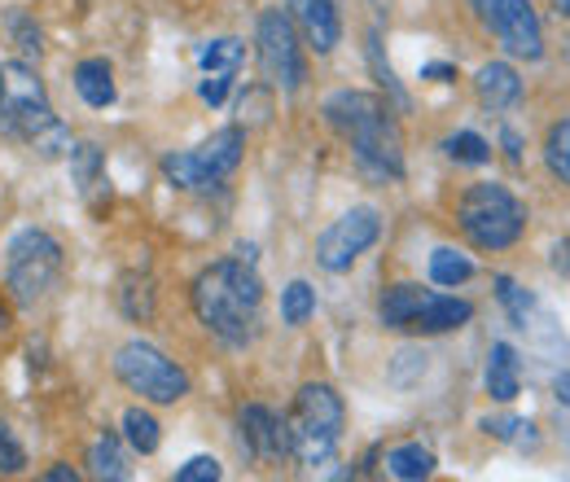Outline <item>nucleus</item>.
I'll use <instances>...</instances> for the list:
<instances>
[{
  "mask_svg": "<svg viewBox=\"0 0 570 482\" xmlns=\"http://www.w3.org/2000/svg\"><path fill=\"white\" fill-rule=\"evenodd\" d=\"M368 67H373V75H377V83L400 101V106H409V97H404V88H400V79H395V70H391V62L382 58V36L377 31H368Z\"/></svg>",
  "mask_w": 570,
  "mask_h": 482,
  "instance_id": "nucleus-28",
  "label": "nucleus"
},
{
  "mask_svg": "<svg viewBox=\"0 0 570 482\" xmlns=\"http://www.w3.org/2000/svg\"><path fill=\"white\" fill-rule=\"evenodd\" d=\"M219 474H224V470H219V461H215V456H194L189 465H180V470H176V482H215Z\"/></svg>",
  "mask_w": 570,
  "mask_h": 482,
  "instance_id": "nucleus-34",
  "label": "nucleus"
},
{
  "mask_svg": "<svg viewBox=\"0 0 570 482\" xmlns=\"http://www.w3.org/2000/svg\"><path fill=\"white\" fill-rule=\"evenodd\" d=\"M316 316V289L307 285V281H289L282 289V321L285 325H307Z\"/></svg>",
  "mask_w": 570,
  "mask_h": 482,
  "instance_id": "nucleus-24",
  "label": "nucleus"
},
{
  "mask_svg": "<svg viewBox=\"0 0 570 482\" xmlns=\"http://www.w3.org/2000/svg\"><path fill=\"white\" fill-rule=\"evenodd\" d=\"M79 479V470L71 465H53V470H45V482H75Z\"/></svg>",
  "mask_w": 570,
  "mask_h": 482,
  "instance_id": "nucleus-37",
  "label": "nucleus"
},
{
  "mask_svg": "<svg viewBox=\"0 0 570 482\" xmlns=\"http://www.w3.org/2000/svg\"><path fill=\"white\" fill-rule=\"evenodd\" d=\"M479 22L497 36V45L509 58H527L535 62L544 53V31H540V13L531 9V0H470Z\"/></svg>",
  "mask_w": 570,
  "mask_h": 482,
  "instance_id": "nucleus-10",
  "label": "nucleus"
},
{
  "mask_svg": "<svg viewBox=\"0 0 570 482\" xmlns=\"http://www.w3.org/2000/svg\"><path fill=\"white\" fill-rule=\"evenodd\" d=\"M242 62V45L237 40H212L198 49V67L203 70H237Z\"/></svg>",
  "mask_w": 570,
  "mask_h": 482,
  "instance_id": "nucleus-29",
  "label": "nucleus"
},
{
  "mask_svg": "<svg viewBox=\"0 0 570 482\" xmlns=\"http://www.w3.org/2000/svg\"><path fill=\"white\" fill-rule=\"evenodd\" d=\"M470 276H474L470 255H461V250H452V246H439V250L430 255V281H434V285H465Z\"/></svg>",
  "mask_w": 570,
  "mask_h": 482,
  "instance_id": "nucleus-23",
  "label": "nucleus"
},
{
  "mask_svg": "<svg viewBox=\"0 0 570 482\" xmlns=\"http://www.w3.org/2000/svg\"><path fill=\"white\" fill-rule=\"evenodd\" d=\"M237 434L250 461H285L289 456V421L264 404H246L237 413Z\"/></svg>",
  "mask_w": 570,
  "mask_h": 482,
  "instance_id": "nucleus-12",
  "label": "nucleus"
},
{
  "mask_svg": "<svg viewBox=\"0 0 570 482\" xmlns=\"http://www.w3.org/2000/svg\"><path fill=\"white\" fill-rule=\"evenodd\" d=\"M31 149H36L40 158H62V154L71 149V132H67V124H62V119H53L40 137L31 140Z\"/></svg>",
  "mask_w": 570,
  "mask_h": 482,
  "instance_id": "nucleus-32",
  "label": "nucleus"
},
{
  "mask_svg": "<svg viewBox=\"0 0 570 482\" xmlns=\"http://www.w3.org/2000/svg\"><path fill=\"white\" fill-rule=\"evenodd\" d=\"M430 79H452V67H426Z\"/></svg>",
  "mask_w": 570,
  "mask_h": 482,
  "instance_id": "nucleus-40",
  "label": "nucleus"
},
{
  "mask_svg": "<svg viewBox=\"0 0 570 482\" xmlns=\"http://www.w3.org/2000/svg\"><path fill=\"white\" fill-rule=\"evenodd\" d=\"M62 264H67V259H62V242H58L53 233H45V228H22V233L9 242V250H4V285H9L13 303H22V307L40 303V298L58 285Z\"/></svg>",
  "mask_w": 570,
  "mask_h": 482,
  "instance_id": "nucleus-5",
  "label": "nucleus"
},
{
  "mask_svg": "<svg viewBox=\"0 0 570 482\" xmlns=\"http://www.w3.org/2000/svg\"><path fill=\"white\" fill-rule=\"evenodd\" d=\"M289 456L307 470H321L334 461L338 443H343V425H347V409H343V395L325 382H307L298 395H294V409H289Z\"/></svg>",
  "mask_w": 570,
  "mask_h": 482,
  "instance_id": "nucleus-3",
  "label": "nucleus"
},
{
  "mask_svg": "<svg viewBox=\"0 0 570 482\" xmlns=\"http://www.w3.org/2000/svg\"><path fill=\"white\" fill-rule=\"evenodd\" d=\"M377 237H382V215H377V207H352L316 237V264L325 273H347Z\"/></svg>",
  "mask_w": 570,
  "mask_h": 482,
  "instance_id": "nucleus-11",
  "label": "nucleus"
},
{
  "mask_svg": "<svg viewBox=\"0 0 570 482\" xmlns=\"http://www.w3.org/2000/svg\"><path fill=\"white\" fill-rule=\"evenodd\" d=\"M553 395H558V400H562V404L570 409V373H562V377L553 382Z\"/></svg>",
  "mask_w": 570,
  "mask_h": 482,
  "instance_id": "nucleus-38",
  "label": "nucleus"
},
{
  "mask_svg": "<svg viewBox=\"0 0 570 482\" xmlns=\"http://www.w3.org/2000/svg\"><path fill=\"white\" fill-rule=\"evenodd\" d=\"M386 474L400 482H417L434 474V452L422 447V443H400L386 452Z\"/></svg>",
  "mask_w": 570,
  "mask_h": 482,
  "instance_id": "nucleus-19",
  "label": "nucleus"
},
{
  "mask_svg": "<svg viewBox=\"0 0 570 482\" xmlns=\"http://www.w3.org/2000/svg\"><path fill=\"white\" fill-rule=\"evenodd\" d=\"M53 101H49V88L45 79L36 75V67L27 62H4L0 67V137L9 140H31L40 137L49 124H53Z\"/></svg>",
  "mask_w": 570,
  "mask_h": 482,
  "instance_id": "nucleus-6",
  "label": "nucleus"
},
{
  "mask_svg": "<svg viewBox=\"0 0 570 482\" xmlns=\"http://www.w3.org/2000/svg\"><path fill=\"white\" fill-rule=\"evenodd\" d=\"M115 298H119V312L128 316V321H137V325H149L154 321V281L149 276H124L119 281V289H115Z\"/></svg>",
  "mask_w": 570,
  "mask_h": 482,
  "instance_id": "nucleus-21",
  "label": "nucleus"
},
{
  "mask_svg": "<svg viewBox=\"0 0 570 482\" xmlns=\"http://www.w3.org/2000/svg\"><path fill=\"white\" fill-rule=\"evenodd\" d=\"M553 268L562 276H570V237L567 242H558V250H553Z\"/></svg>",
  "mask_w": 570,
  "mask_h": 482,
  "instance_id": "nucleus-36",
  "label": "nucleus"
},
{
  "mask_svg": "<svg viewBox=\"0 0 570 482\" xmlns=\"http://www.w3.org/2000/svg\"><path fill=\"white\" fill-rule=\"evenodd\" d=\"M22 470H27V447H22L18 434L0 421V474H4V479H18Z\"/></svg>",
  "mask_w": 570,
  "mask_h": 482,
  "instance_id": "nucleus-31",
  "label": "nucleus"
},
{
  "mask_svg": "<svg viewBox=\"0 0 570 482\" xmlns=\"http://www.w3.org/2000/svg\"><path fill=\"white\" fill-rule=\"evenodd\" d=\"M71 176L75 185H79V194H88L92 185H101V149L92 140L71 145Z\"/></svg>",
  "mask_w": 570,
  "mask_h": 482,
  "instance_id": "nucleus-26",
  "label": "nucleus"
},
{
  "mask_svg": "<svg viewBox=\"0 0 570 482\" xmlns=\"http://www.w3.org/2000/svg\"><path fill=\"white\" fill-rule=\"evenodd\" d=\"M544 163H549V171H553L562 185H570V124H553V128H549Z\"/></svg>",
  "mask_w": 570,
  "mask_h": 482,
  "instance_id": "nucleus-27",
  "label": "nucleus"
},
{
  "mask_svg": "<svg viewBox=\"0 0 570 482\" xmlns=\"http://www.w3.org/2000/svg\"><path fill=\"white\" fill-rule=\"evenodd\" d=\"M474 92H479V101L492 115H500V110H509L522 97V79H518V70L509 67V62H488L474 75Z\"/></svg>",
  "mask_w": 570,
  "mask_h": 482,
  "instance_id": "nucleus-15",
  "label": "nucleus"
},
{
  "mask_svg": "<svg viewBox=\"0 0 570 482\" xmlns=\"http://www.w3.org/2000/svg\"><path fill=\"white\" fill-rule=\"evenodd\" d=\"M504 145H509V158L518 163V154H522V149H518V137H513V132H504Z\"/></svg>",
  "mask_w": 570,
  "mask_h": 482,
  "instance_id": "nucleus-39",
  "label": "nucleus"
},
{
  "mask_svg": "<svg viewBox=\"0 0 570 482\" xmlns=\"http://www.w3.org/2000/svg\"><path fill=\"white\" fill-rule=\"evenodd\" d=\"M456 224L470 237V246H479V250H509L522 237V228H527V210H522V203L504 185H470L456 198Z\"/></svg>",
  "mask_w": 570,
  "mask_h": 482,
  "instance_id": "nucleus-4",
  "label": "nucleus"
},
{
  "mask_svg": "<svg viewBox=\"0 0 570 482\" xmlns=\"http://www.w3.org/2000/svg\"><path fill=\"white\" fill-rule=\"evenodd\" d=\"M488 395L500 404H509L518 395V355L509 343H497L488 355Z\"/></svg>",
  "mask_w": 570,
  "mask_h": 482,
  "instance_id": "nucleus-20",
  "label": "nucleus"
},
{
  "mask_svg": "<svg viewBox=\"0 0 570 482\" xmlns=\"http://www.w3.org/2000/svg\"><path fill=\"white\" fill-rule=\"evenodd\" d=\"M88 474H92V479H106V482H124L128 474H132L119 434H101V439L88 447Z\"/></svg>",
  "mask_w": 570,
  "mask_h": 482,
  "instance_id": "nucleus-18",
  "label": "nucleus"
},
{
  "mask_svg": "<svg viewBox=\"0 0 570 482\" xmlns=\"http://www.w3.org/2000/svg\"><path fill=\"white\" fill-rule=\"evenodd\" d=\"M255 45H259V70L273 88L294 92L303 83V49H298V27L289 22L285 9H264L259 13V31H255Z\"/></svg>",
  "mask_w": 570,
  "mask_h": 482,
  "instance_id": "nucleus-9",
  "label": "nucleus"
},
{
  "mask_svg": "<svg viewBox=\"0 0 570 482\" xmlns=\"http://www.w3.org/2000/svg\"><path fill=\"white\" fill-rule=\"evenodd\" d=\"M325 124L352 145L360 176L373 185H400L404 180V137L395 124V110L377 92H334L325 101Z\"/></svg>",
  "mask_w": 570,
  "mask_h": 482,
  "instance_id": "nucleus-1",
  "label": "nucleus"
},
{
  "mask_svg": "<svg viewBox=\"0 0 570 482\" xmlns=\"http://www.w3.org/2000/svg\"><path fill=\"white\" fill-rule=\"evenodd\" d=\"M228 88H233V70H212V79H203V101L207 106H219L224 97H228Z\"/></svg>",
  "mask_w": 570,
  "mask_h": 482,
  "instance_id": "nucleus-35",
  "label": "nucleus"
},
{
  "mask_svg": "<svg viewBox=\"0 0 570 482\" xmlns=\"http://www.w3.org/2000/svg\"><path fill=\"white\" fill-rule=\"evenodd\" d=\"M242 149H246V132L242 128H219L215 137H207L198 149H189V154H167L163 158V176L176 189H185V194L212 189V185H219L242 163Z\"/></svg>",
  "mask_w": 570,
  "mask_h": 482,
  "instance_id": "nucleus-8",
  "label": "nucleus"
},
{
  "mask_svg": "<svg viewBox=\"0 0 570 482\" xmlns=\"http://www.w3.org/2000/svg\"><path fill=\"white\" fill-rule=\"evenodd\" d=\"M285 13H289V22L298 27L303 45L316 58L334 53V45L343 40V18H338L334 0H285Z\"/></svg>",
  "mask_w": 570,
  "mask_h": 482,
  "instance_id": "nucleus-13",
  "label": "nucleus"
},
{
  "mask_svg": "<svg viewBox=\"0 0 570 482\" xmlns=\"http://www.w3.org/2000/svg\"><path fill=\"white\" fill-rule=\"evenodd\" d=\"M75 92L83 97V106H92V110H106V106H115V70L106 58H83L79 67H75Z\"/></svg>",
  "mask_w": 570,
  "mask_h": 482,
  "instance_id": "nucleus-17",
  "label": "nucleus"
},
{
  "mask_svg": "<svg viewBox=\"0 0 570 482\" xmlns=\"http://www.w3.org/2000/svg\"><path fill=\"white\" fill-rule=\"evenodd\" d=\"M368 4H373L377 13H391V9H395V0H368Z\"/></svg>",
  "mask_w": 570,
  "mask_h": 482,
  "instance_id": "nucleus-41",
  "label": "nucleus"
},
{
  "mask_svg": "<svg viewBox=\"0 0 570 482\" xmlns=\"http://www.w3.org/2000/svg\"><path fill=\"white\" fill-rule=\"evenodd\" d=\"M124 443H128L132 452H141V456H154L158 443H163L158 416L145 413V409H128V413H124Z\"/></svg>",
  "mask_w": 570,
  "mask_h": 482,
  "instance_id": "nucleus-22",
  "label": "nucleus"
},
{
  "mask_svg": "<svg viewBox=\"0 0 570 482\" xmlns=\"http://www.w3.org/2000/svg\"><path fill=\"white\" fill-rule=\"evenodd\" d=\"M426 298H430V289L413 285V281L391 285V289L382 294V303H377V321H382V329H409L413 316H417V307H422Z\"/></svg>",
  "mask_w": 570,
  "mask_h": 482,
  "instance_id": "nucleus-16",
  "label": "nucleus"
},
{
  "mask_svg": "<svg viewBox=\"0 0 570 482\" xmlns=\"http://www.w3.org/2000/svg\"><path fill=\"white\" fill-rule=\"evenodd\" d=\"M497 298L509 307V316H513L518 325H527V312H531V294H527V289H518L509 276H497Z\"/></svg>",
  "mask_w": 570,
  "mask_h": 482,
  "instance_id": "nucleus-33",
  "label": "nucleus"
},
{
  "mask_svg": "<svg viewBox=\"0 0 570 482\" xmlns=\"http://www.w3.org/2000/svg\"><path fill=\"white\" fill-rule=\"evenodd\" d=\"M9 40H13V49H18L22 58H36V62H40V53H45V36H40V27H36L31 13H22V9L9 13Z\"/></svg>",
  "mask_w": 570,
  "mask_h": 482,
  "instance_id": "nucleus-25",
  "label": "nucleus"
},
{
  "mask_svg": "<svg viewBox=\"0 0 570 482\" xmlns=\"http://www.w3.org/2000/svg\"><path fill=\"white\" fill-rule=\"evenodd\" d=\"M448 158L479 167V163H488V158H492V145L479 137V132H456V137L448 140Z\"/></svg>",
  "mask_w": 570,
  "mask_h": 482,
  "instance_id": "nucleus-30",
  "label": "nucleus"
},
{
  "mask_svg": "<svg viewBox=\"0 0 570 482\" xmlns=\"http://www.w3.org/2000/svg\"><path fill=\"white\" fill-rule=\"evenodd\" d=\"M194 312L224 346H250L259 338L264 321V281L250 268V259H219L203 268L194 289Z\"/></svg>",
  "mask_w": 570,
  "mask_h": 482,
  "instance_id": "nucleus-2",
  "label": "nucleus"
},
{
  "mask_svg": "<svg viewBox=\"0 0 570 482\" xmlns=\"http://www.w3.org/2000/svg\"><path fill=\"white\" fill-rule=\"evenodd\" d=\"M0 329H9V303L0 298Z\"/></svg>",
  "mask_w": 570,
  "mask_h": 482,
  "instance_id": "nucleus-43",
  "label": "nucleus"
},
{
  "mask_svg": "<svg viewBox=\"0 0 570 482\" xmlns=\"http://www.w3.org/2000/svg\"><path fill=\"white\" fill-rule=\"evenodd\" d=\"M549 4H553V9L562 13V18H570V0H549Z\"/></svg>",
  "mask_w": 570,
  "mask_h": 482,
  "instance_id": "nucleus-42",
  "label": "nucleus"
},
{
  "mask_svg": "<svg viewBox=\"0 0 570 482\" xmlns=\"http://www.w3.org/2000/svg\"><path fill=\"white\" fill-rule=\"evenodd\" d=\"M115 377H119L132 395L149 400V404H180V400L189 395V373L149 343L119 346V351H115Z\"/></svg>",
  "mask_w": 570,
  "mask_h": 482,
  "instance_id": "nucleus-7",
  "label": "nucleus"
},
{
  "mask_svg": "<svg viewBox=\"0 0 570 482\" xmlns=\"http://www.w3.org/2000/svg\"><path fill=\"white\" fill-rule=\"evenodd\" d=\"M470 316H474V307L465 303V298H452V294H430L426 303L417 307V316H413V334H448V329H461V325H470Z\"/></svg>",
  "mask_w": 570,
  "mask_h": 482,
  "instance_id": "nucleus-14",
  "label": "nucleus"
}]
</instances>
